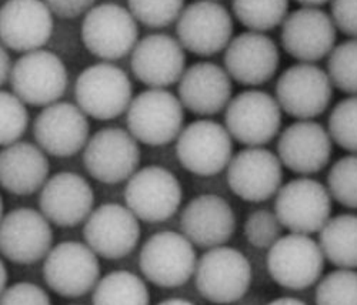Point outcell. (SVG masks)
<instances>
[{
  "instance_id": "cell-1",
  "label": "cell",
  "mask_w": 357,
  "mask_h": 305,
  "mask_svg": "<svg viewBox=\"0 0 357 305\" xmlns=\"http://www.w3.org/2000/svg\"><path fill=\"white\" fill-rule=\"evenodd\" d=\"M197 260L193 242L183 233L159 231L143 242L139 267L149 283L177 288L195 276Z\"/></svg>"
},
{
  "instance_id": "cell-2",
  "label": "cell",
  "mask_w": 357,
  "mask_h": 305,
  "mask_svg": "<svg viewBox=\"0 0 357 305\" xmlns=\"http://www.w3.org/2000/svg\"><path fill=\"white\" fill-rule=\"evenodd\" d=\"M253 271L239 250L220 246L197 260L195 283L199 294L209 302L226 305L241 301L250 290Z\"/></svg>"
},
{
  "instance_id": "cell-3",
  "label": "cell",
  "mask_w": 357,
  "mask_h": 305,
  "mask_svg": "<svg viewBox=\"0 0 357 305\" xmlns=\"http://www.w3.org/2000/svg\"><path fill=\"white\" fill-rule=\"evenodd\" d=\"M128 130L146 146H166L183 130L185 107L166 88H147L133 97L128 109Z\"/></svg>"
},
{
  "instance_id": "cell-4",
  "label": "cell",
  "mask_w": 357,
  "mask_h": 305,
  "mask_svg": "<svg viewBox=\"0 0 357 305\" xmlns=\"http://www.w3.org/2000/svg\"><path fill=\"white\" fill-rule=\"evenodd\" d=\"M324 254L319 241L307 234L289 233L267 250V271L282 288L302 291L320 281Z\"/></svg>"
},
{
  "instance_id": "cell-5",
  "label": "cell",
  "mask_w": 357,
  "mask_h": 305,
  "mask_svg": "<svg viewBox=\"0 0 357 305\" xmlns=\"http://www.w3.org/2000/svg\"><path fill=\"white\" fill-rule=\"evenodd\" d=\"M76 104L92 118L107 121L128 111L133 100L129 76L110 62L86 68L75 84Z\"/></svg>"
},
{
  "instance_id": "cell-6",
  "label": "cell",
  "mask_w": 357,
  "mask_h": 305,
  "mask_svg": "<svg viewBox=\"0 0 357 305\" xmlns=\"http://www.w3.org/2000/svg\"><path fill=\"white\" fill-rule=\"evenodd\" d=\"M333 198L327 186L302 175L282 186L275 200V212L290 233L316 234L332 219Z\"/></svg>"
},
{
  "instance_id": "cell-7",
  "label": "cell",
  "mask_w": 357,
  "mask_h": 305,
  "mask_svg": "<svg viewBox=\"0 0 357 305\" xmlns=\"http://www.w3.org/2000/svg\"><path fill=\"white\" fill-rule=\"evenodd\" d=\"M43 279L57 295L83 297L93 291L100 280L99 256L86 242H59L45 258Z\"/></svg>"
},
{
  "instance_id": "cell-8",
  "label": "cell",
  "mask_w": 357,
  "mask_h": 305,
  "mask_svg": "<svg viewBox=\"0 0 357 305\" xmlns=\"http://www.w3.org/2000/svg\"><path fill=\"white\" fill-rule=\"evenodd\" d=\"M9 83L13 93L26 104L47 107L65 95L69 75L61 57L39 49L23 53L16 60Z\"/></svg>"
},
{
  "instance_id": "cell-9",
  "label": "cell",
  "mask_w": 357,
  "mask_h": 305,
  "mask_svg": "<svg viewBox=\"0 0 357 305\" xmlns=\"http://www.w3.org/2000/svg\"><path fill=\"white\" fill-rule=\"evenodd\" d=\"M282 113L276 97L250 88L230 100L225 110V126L233 140L246 147H263L279 134Z\"/></svg>"
},
{
  "instance_id": "cell-10",
  "label": "cell",
  "mask_w": 357,
  "mask_h": 305,
  "mask_svg": "<svg viewBox=\"0 0 357 305\" xmlns=\"http://www.w3.org/2000/svg\"><path fill=\"white\" fill-rule=\"evenodd\" d=\"M176 156L185 170L212 177L227 169L233 159V137L226 126L202 118L183 127L176 140Z\"/></svg>"
},
{
  "instance_id": "cell-11",
  "label": "cell",
  "mask_w": 357,
  "mask_h": 305,
  "mask_svg": "<svg viewBox=\"0 0 357 305\" xmlns=\"http://www.w3.org/2000/svg\"><path fill=\"white\" fill-rule=\"evenodd\" d=\"M139 39L137 20L116 3L93 6L84 15L82 23V40L93 56L113 62L133 52Z\"/></svg>"
},
{
  "instance_id": "cell-12",
  "label": "cell",
  "mask_w": 357,
  "mask_h": 305,
  "mask_svg": "<svg viewBox=\"0 0 357 305\" xmlns=\"http://www.w3.org/2000/svg\"><path fill=\"white\" fill-rule=\"evenodd\" d=\"M183 189L177 177L162 166L139 169L125 189L126 205L146 223H163L181 208Z\"/></svg>"
},
{
  "instance_id": "cell-13",
  "label": "cell",
  "mask_w": 357,
  "mask_h": 305,
  "mask_svg": "<svg viewBox=\"0 0 357 305\" xmlns=\"http://www.w3.org/2000/svg\"><path fill=\"white\" fill-rule=\"evenodd\" d=\"M335 86L316 63H296L278 79L276 100L296 120H314L329 109Z\"/></svg>"
},
{
  "instance_id": "cell-14",
  "label": "cell",
  "mask_w": 357,
  "mask_h": 305,
  "mask_svg": "<svg viewBox=\"0 0 357 305\" xmlns=\"http://www.w3.org/2000/svg\"><path fill=\"white\" fill-rule=\"evenodd\" d=\"M139 141L129 130L105 127L89 139L83 150L86 171L103 185L128 181L140 164Z\"/></svg>"
},
{
  "instance_id": "cell-15",
  "label": "cell",
  "mask_w": 357,
  "mask_h": 305,
  "mask_svg": "<svg viewBox=\"0 0 357 305\" xmlns=\"http://www.w3.org/2000/svg\"><path fill=\"white\" fill-rule=\"evenodd\" d=\"M177 40L185 50L209 57L226 50L233 39V19L215 0H196L176 22Z\"/></svg>"
},
{
  "instance_id": "cell-16",
  "label": "cell",
  "mask_w": 357,
  "mask_h": 305,
  "mask_svg": "<svg viewBox=\"0 0 357 305\" xmlns=\"http://www.w3.org/2000/svg\"><path fill=\"white\" fill-rule=\"evenodd\" d=\"M337 27L320 8L296 9L282 24L280 42L284 52L302 63H317L336 47Z\"/></svg>"
},
{
  "instance_id": "cell-17",
  "label": "cell",
  "mask_w": 357,
  "mask_h": 305,
  "mask_svg": "<svg viewBox=\"0 0 357 305\" xmlns=\"http://www.w3.org/2000/svg\"><path fill=\"white\" fill-rule=\"evenodd\" d=\"M140 233L139 219L128 205L117 203L95 208L83 227L86 244L105 260H121L133 253Z\"/></svg>"
},
{
  "instance_id": "cell-18",
  "label": "cell",
  "mask_w": 357,
  "mask_h": 305,
  "mask_svg": "<svg viewBox=\"0 0 357 305\" xmlns=\"http://www.w3.org/2000/svg\"><path fill=\"white\" fill-rule=\"evenodd\" d=\"M227 185L245 201L263 203L276 197L283 182V164L264 147H246L227 166Z\"/></svg>"
},
{
  "instance_id": "cell-19",
  "label": "cell",
  "mask_w": 357,
  "mask_h": 305,
  "mask_svg": "<svg viewBox=\"0 0 357 305\" xmlns=\"http://www.w3.org/2000/svg\"><path fill=\"white\" fill-rule=\"evenodd\" d=\"M53 247L52 223L42 211L15 208L3 216L0 227V250L5 260L29 265L49 254Z\"/></svg>"
},
{
  "instance_id": "cell-20",
  "label": "cell",
  "mask_w": 357,
  "mask_h": 305,
  "mask_svg": "<svg viewBox=\"0 0 357 305\" xmlns=\"http://www.w3.org/2000/svg\"><path fill=\"white\" fill-rule=\"evenodd\" d=\"M89 116L73 103L57 102L38 114L33 136L38 146L54 157H72L91 139Z\"/></svg>"
},
{
  "instance_id": "cell-21",
  "label": "cell",
  "mask_w": 357,
  "mask_h": 305,
  "mask_svg": "<svg viewBox=\"0 0 357 305\" xmlns=\"http://www.w3.org/2000/svg\"><path fill=\"white\" fill-rule=\"evenodd\" d=\"M333 140L329 130L314 120H297L279 136L278 156L287 170L312 175L331 163Z\"/></svg>"
},
{
  "instance_id": "cell-22",
  "label": "cell",
  "mask_w": 357,
  "mask_h": 305,
  "mask_svg": "<svg viewBox=\"0 0 357 305\" xmlns=\"http://www.w3.org/2000/svg\"><path fill=\"white\" fill-rule=\"evenodd\" d=\"M280 66L276 42L260 32H245L231 39L225 50V69L231 80L257 87L275 77Z\"/></svg>"
},
{
  "instance_id": "cell-23",
  "label": "cell",
  "mask_w": 357,
  "mask_h": 305,
  "mask_svg": "<svg viewBox=\"0 0 357 305\" xmlns=\"http://www.w3.org/2000/svg\"><path fill=\"white\" fill-rule=\"evenodd\" d=\"M95 205V193L80 174L62 171L52 175L39 196L43 216L54 226L72 228L87 220Z\"/></svg>"
},
{
  "instance_id": "cell-24",
  "label": "cell",
  "mask_w": 357,
  "mask_h": 305,
  "mask_svg": "<svg viewBox=\"0 0 357 305\" xmlns=\"http://www.w3.org/2000/svg\"><path fill=\"white\" fill-rule=\"evenodd\" d=\"M130 68L149 88H166L178 83L186 70L185 47L169 35H149L135 46Z\"/></svg>"
},
{
  "instance_id": "cell-25",
  "label": "cell",
  "mask_w": 357,
  "mask_h": 305,
  "mask_svg": "<svg viewBox=\"0 0 357 305\" xmlns=\"http://www.w3.org/2000/svg\"><path fill=\"white\" fill-rule=\"evenodd\" d=\"M53 33V13L43 0H8L0 12L2 46L27 53L42 49Z\"/></svg>"
},
{
  "instance_id": "cell-26",
  "label": "cell",
  "mask_w": 357,
  "mask_h": 305,
  "mask_svg": "<svg viewBox=\"0 0 357 305\" xmlns=\"http://www.w3.org/2000/svg\"><path fill=\"white\" fill-rule=\"evenodd\" d=\"M237 219L233 207L220 196L202 194L192 198L181 216V230L193 246L211 250L234 235Z\"/></svg>"
},
{
  "instance_id": "cell-27",
  "label": "cell",
  "mask_w": 357,
  "mask_h": 305,
  "mask_svg": "<svg viewBox=\"0 0 357 305\" xmlns=\"http://www.w3.org/2000/svg\"><path fill=\"white\" fill-rule=\"evenodd\" d=\"M178 99L196 116H215L226 110L231 100V77L226 69L212 62H199L188 68L178 80Z\"/></svg>"
},
{
  "instance_id": "cell-28",
  "label": "cell",
  "mask_w": 357,
  "mask_h": 305,
  "mask_svg": "<svg viewBox=\"0 0 357 305\" xmlns=\"http://www.w3.org/2000/svg\"><path fill=\"white\" fill-rule=\"evenodd\" d=\"M50 164L45 151L32 143L17 141L3 147L0 155L2 187L15 196H31L43 189Z\"/></svg>"
},
{
  "instance_id": "cell-29",
  "label": "cell",
  "mask_w": 357,
  "mask_h": 305,
  "mask_svg": "<svg viewBox=\"0 0 357 305\" xmlns=\"http://www.w3.org/2000/svg\"><path fill=\"white\" fill-rule=\"evenodd\" d=\"M324 258L337 268H357V214L332 217L319 233Z\"/></svg>"
},
{
  "instance_id": "cell-30",
  "label": "cell",
  "mask_w": 357,
  "mask_h": 305,
  "mask_svg": "<svg viewBox=\"0 0 357 305\" xmlns=\"http://www.w3.org/2000/svg\"><path fill=\"white\" fill-rule=\"evenodd\" d=\"M93 305H151V291L136 274L112 271L99 280L92 295Z\"/></svg>"
},
{
  "instance_id": "cell-31",
  "label": "cell",
  "mask_w": 357,
  "mask_h": 305,
  "mask_svg": "<svg viewBox=\"0 0 357 305\" xmlns=\"http://www.w3.org/2000/svg\"><path fill=\"white\" fill-rule=\"evenodd\" d=\"M231 9L245 27L266 33L283 24L289 15V0H231Z\"/></svg>"
},
{
  "instance_id": "cell-32",
  "label": "cell",
  "mask_w": 357,
  "mask_h": 305,
  "mask_svg": "<svg viewBox=\"0 0 357 305\" xmlns=\"http://www.w3.org/2000/svg\"><path fill=\"white\" fill-rule=\"evenodd\" d=\"M326 72L335 88L347 96H357V39L336 45L327 57Z\"/></svg>"
},
{
  "instance_id": "cell-33",
  "label": "cell",
  "mask_w": 357,
  "mask_h": 305,
  "mask_svg": "<svg viewBox=\"0 0 357 305\" xmlns=\"http://www.w3.org/2000/svg\"><path fill=\"white\" fill-rule=\"evenodd\" d=\"M316 305H357V271L337 268L320 279L316 292Z\"/></svg>"
},
{
  "instance_id": "cell-34",
  "label": "cell",
  "mask_w": 357,
  "mask_h": 305,
  "mask_svg": "<svg viewBox=\"0 0 357 305\" xmlns=\"http://www.w3.org/2000/svg\"><path fill=\"white\" fill-rule=\"evenodd\" d=\"M327 189L333 201L349 210H357V155L349 152L327 173Z\"/></svg>"
},
{
  "instance_id": "cell-35",
  "label": "cell",
  "mask_w": 357,
  "mask_h": 305,
  "mask_svg": "<svg viewBox=\"0 0 357 305\" xmlns=\"http://www.w3.org/2000/svg\"><path fill=\"white\" fill-rule=\"evenodd\" d=\"M327 130L335 144L357 155V96H347L332 109Z\"/></svg>"
},
{
  "instance_id": "cell-36",
  "label": "cell",
  "mask_w": 357,
  "mask_h": 305,
  "mask_svg": "<svg viewBox=\"0 0 357 305\" xmlns=\"http://www.w3.org/2000/svg\"><path fill=\"white\" fill-rule=\"evenodd\" d=\"M135 19L152 29H162L173 22L185 9V0H128Z\"/></svg>"
},
{
  "instance_id": "cell-37",
  "label": "cell",
  "mask_w": 357,
  "mask_h": 305,
  "mask_svg": "<svg viewBox=\"0 0 357 305\" xmlns=\"http://www.w3.org/2000/svg\"><path fill=\"white\" fill-rule=\"evenodd\" d=\"M26 103L13 91L2 90L0 95V141L2 147H8L20 141L29 125V113Z\"/></svg>"
},
{
  "instance_id": "cell-38",
  "label": "cell",
  "mask_w": 357,
  "mask_h": 305,
  "mask_svg": "<svg viewBox=\"0 0 357 305\" xmlns=\"http://www.w3.org/2000/svg\"><path fill=\"white\" fill-rule=\"evenodd\" d=\"M283 228L275 211L260 208L248 216L243 233L250 246L257 250H269L282 237Z\"/></svg>"
},
{
  "instance_id": "cell-39",
  "label": "cell",
  "mask_w": 357,
  "mask_h": 305,
  "mask_svg": "<svg viewBox=\"0 0 357 305\" xmlns=\"http://www.w3.org/2000/svg\"><path fill=\"white\" fill-rule=\"evenodd\" d=\"M0 305H52L49 294L33 283H16L2 291Z\"/></svg>"
},
{
  "instance_id": "cell-40",
  "label": "cell",
  "mask_w": 357,
  "mask_h": 305,
  "mask_svg": "<svg viewBox=\"0 0 357 305\" xmlns=\"http://www.w3.org/2000/svg\"><path fill=\"white\" fill-rule=\"evenodd\" d=\"M331 16L339 32L357 39V0H332Z\"/></svg>"
},
{
  "instance_id": "cell-41",
  "label": "cell",
  "mask_w": 357,
  "mask_h": 305,
  "mask_svg": "<svg viewBox=\"0 0 357 305\" xmlns=\"http://www.w3.org/2000/svg\"><path fill=\"white\" fill-rule=\"evenodd\" d=\"M50 12L61 19H75L87 13L96 0H43Z\"/></svg>"
},
{
  "instance_id": "cell-42",
  "label": "cell",
  "mask_w": 357,
  "mask_h": 305,
  "mask_svg": "<svg viewBox=\"0 0 357 305\" xmlns=\"http://www.w3.org/2000/svg\"><path fill=\"white\" fill-rule=\"evenodd\" d=\"M13 65L15 63H12L8 49L2 46V54H0V83H2V86L10 81Z\"/></svg>"
},
{
  "instance_id": "cell-43",
  "label": "cell",
  "mask_w": 357,
  "mask_h": 305,
  "mask_svg": "<svg viewBox=\"0 0 357 305\" xmlns=\"http://www.w3.org/2000/svg\"><path fill=\"white\" fill-rule=\"evenodd\" d=\"M266 305H307V304L294 297H279L272 299L271 302H267Z\"/></svg>"
},
{
  "instance_id": "cell-44",
  "label": "cell",
  "mask_w": 357,
  "mask_h": 305,
  "mask_svg": "<svg viewBox=\"0 0 357 305\" xmlns=\"http://www.w3.org/2000/svg\"><path fill=\"white\" fill-rule=\"evenodd\" d=\"M294 2H297L299 5L305 6V8H320L326 3L332 2V0H294Z\"/></svg>"
},
{
  "instance_id": "cell-45",
  "label": "cell",
  "mask_w": 357,
  "mask_h": 305,
  "mask_svg": "<svg viewBox=\"0 0 357 305\" xmlns=\"http://www.w3.org/2000/svg\"><path fill=\"white\" fill-rule=\"evenodd\" d=\"M156 305H196V304H193L188 299H183V298H167V299L160 301Z\"/></svg>"
},
{
  "instance_id": "cell-46",
  "label": "cell",
  "mask_w": 357,
  "mask_h": 305,
  "mask_svg": "<svg viewBox=\"0 0 357 305\" xmlns=\"http://www.w3.org/2000/svg\"><path fill=\"white\" fill-rule=\"evenodd\" d=\"M2 291H5L8 288V283H9V276H8V267L6 263H2Z\"/></svg>"
},
{
  "instance_id": "cell-47",
  "label": "cell",
  "mask_w": 357,
  "mask_h": 305,
  "mask_svg": "<svg viewBox=\"0 0 357 305\" xmlns=\"http://www.w3.org/2000/svg\"><path fill=\"white\" fill-rule=\"evenodd\" d=\"M215 2H218V0H215Z\"/></svg>"
},
{
  "instance_id": "cell-48",
  "label": "cell",
  "mask_w": 357,
  "mask_h": 305,
  "mask_svg": "<svg viewBox=\"0 0 357 305\" xmlns=\"http://www.w3.org/2000/svg\"><path fill=\"white\" fill-rule=\"evenodd\" d=\"M73 305H77V304H73Z\"/></svg>"
}]
</instances>
